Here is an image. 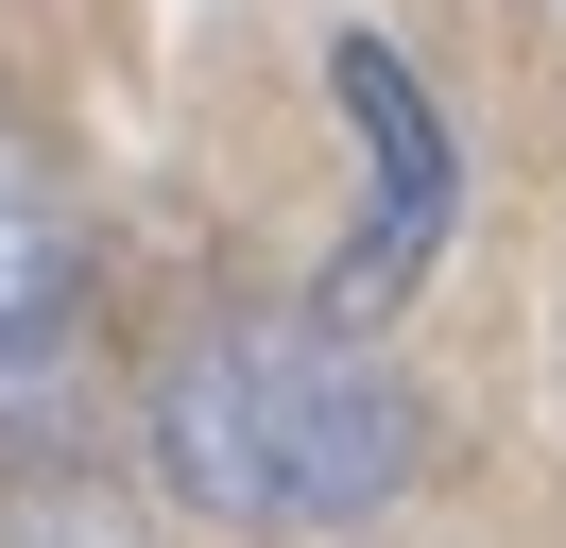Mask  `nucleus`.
<instances>
[{"label": "nucleus", "mask_w": 566, "mask_h": 548, "mask_svg": "<svg viewBox=\"0 0 566 548\" xmlns=\"http://www.w3.org/2000/svg\"><path fill=\"white\" fill-rule=\"evenodd\" d=\"M155 479L241 531H360L429 479V394L326 308H223L155 360Z\"/></svg>", "instance_id": "1"}, {"label": "nucleus", "mask_w": 566, "mask_h": 548, "mask_svg": "<svg viewBox=\"0 0 566 548\" xmlns=\"http://www.w3.org/2000/svg\"><path fill=\"white\" fill-rule=\"evenodd\" d=\"M70 342H86V189L35 103H0V429L70 394Z\"/></svg>", "instance_id": "2"}, {"label": "nucleus", "mask_w": 566, "mask_h": 548, "mask_svg": "<svg viewBox=\"0 0 566 548\" xmlns=\"http://www.w3.org/2000/svg\"><path fill=\"white\" fill-rule=\"evenodd\" d=\"M326 86H344L360 155H378V205H360L344 274H326V326H378V308L429 274V240H447V189H463V155H447V120H429L412 52H378V34H344V52H326Z\"/></svg>", "instance_id": "3"}, {"label": "nucleus", "mask_w": 566, "mask_h": 548, "mask_svg": "<svg viewBox=\"0 0 566 548\" xmlns=\"http://www.w3.org/2000/svg\"><path fill=\"white\" fill-rule=\"evenodd\" d=\"M0 548H138V514H120L104 479H35V497L0 514Z\"/></svg>", "instance_id": "4"}]
</instances>
